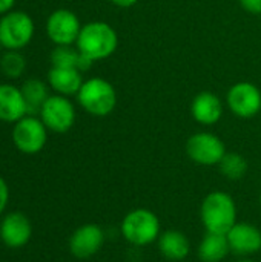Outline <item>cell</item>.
<instances>
[{
  "instance_id": "obj_16",
  "label": "cell",
  "mask_w": 261,
  "mask_h": 262,
  "mask_svg": "<svg viewBox=\"0 0 261 262\" xmlns=\"http://www.w3.org/2000/svg\"><path fill=\"white\" fill-rule=\"evenodd\" d=\"M48 84L58 95H77L82 84V72L75 68H51L48 72Z\"/></svg>"
},
{
  "instance_id": "obj_17",
  "label": "cell",
  "mask_w": 261,
  "mask_h": 262,
  "mask_svg": "<svg viewBox=\"0 0 261 262\" xmlns=\"http://www.w3.org/2000/svg\"><path fill=\"white\" fill-rule=\"evenodd\" d=\"M157 241L162 255L171 261H182L189 255V239L178 230H168L162 233Z\"/></svg>"
},
{
  "instance_id": "obj_22",
  "label": "cell",
  "mask_w": 261,
  "mask_h": 262,
  "mask_svg": "<svg viewBox=\"0 0 261 262\" xmlns=\"http://www.w3.org/2000/svg\"><path fill=\"white\" fill-rule=\"evenodd\" d=\"M80 52L72 45L55 46L51 52V63L54 68H75L78 64Z\"/></svg>"
},
{
  "instance_id": "obj_27",
  "label": "cell",
  "mask_w": 261,
  "mask_h": 262,
  "mask_svg": "<svg viewBox=\"0 0 261 262\" xmlns=\"http://www.w3.org/2000/svg\"><path fill=\"white\" fill-rule=\"evenodd\" d=\"M238 262H255V261H251V259H243V261H238Z\"/></svg>"
},
{
  "instance_id": "obj_1",
  "label": "cell",
  "mask_w": 261,
  "mask_h": 262,
  "mask_svg": "<svg viewBox=\"0 0 261 262\" xmlns=\"http://www.w3.org/2000/svg\"><path fill=\"white\" fill-rule=\"evenodd\" d=\"M75 45L80 54L97 61L105 60L115 52L118 37L115 29L106 21H89L82 26Z\"/></svg>"
},
{
  "instance_id": "obj_25",
  "label": "cell",
  "mask_w": 261,
  "mask_h": 262,
  "mask_svg": "<svg viewBox=\"0 0 261 262\" xmlns=\"http://www.w3.org/2000/svg\"><path fill=\"white\" fill-rule=\"evenodd\" d=\"M14 3H15V0H0V15L12 11Z\"/></svg>"
},
{
  "instance_id": "obj_28",
  "label": "cell",
  "mask_w": 261,
  "mask_h": 262,
  "mask_svg": "<svg viewBox=\"0 0 261 262\" xmlns=\"http://www.w3.org/2000/svg\"><path fill=\"white\" fill-rule=\"evenodd\" d=\"M0 51H2V45H0Z\"/></svg>"
},
{
  "instance_id": "obj_15",
  "label": "cell",
  "mask_w": 261,
  "mask_h": 262,
  "mask_svg": "<svg viewBox=\"0 0 261 262\" xmlns=\"http://www.w3.org/2000/svg\"><path fill=\"white\" fill-rule=\"evenodd\" d=\"M191 112L197 123L212 126L220 121L223 115V104L215 94L206 91L195 95L191 104Z\"/></svg>"
},
{
  "instance_id": "obj_9",
  "label": "cell",
  "mask_w": 261,
  "mask_h": 262,
  "mask_svg": "<svg viewBox=\"0 0 261 262\" xmlns=\"http://www.w3.org/2000/svg\"><path fill=\"white\" fill-rule=\"evenodd\" d=\"M186 154L197 164L215 166L225 157L226 147L225 143L217 135L209 132H200L188 140Z\"/></svg>"
},
{
  "instance_id": "obj_19",
  "label": "cell",
  "mask_w": 261,
  "mask_h": 262,
  "mask_svg": "<svg viewBox=\"0 0 261 262\" xmlns=\"http://www.w3.org/2000/svg\"><path fill=\"white\" fill-rule=\"evenodd\" d=\"M48 86L49 84H46L45 81H42L38 78H29L20 86L22 94L26 101V106H28V115H31V114L34 115V114L40 112V107L49 97Z\"/></svg>"
},
{
  "instance_id": "obj_23",
  "label": "cell",
  "mask_w": 261,
  "mask_h": 262,
  "mask_svg": "<svg viewBox=\"0 0 261 262\" xmlns=\"http://www.w3.org/2000/svg\"><path fill=\"white\" fill-rule=\"evenodd\" d=\"M8 200H9V189H8L6 181L0 177V215H2L3 210L6 209Z\"/></svg>"
},
{
  "instance_id": "obj_14",
  "label": "cell",
  "mask_w": 261,
  "mask_h": 262,
  "mask_svg": "<svg viewBox=\"0 0 261 262\" xmlns=\"http://www.w3.org/2000/svg\"><path fill=\"white\" fill-rule=\"evenodd\" d=\"M28 115L22 89L11 83H0V121L17 123Z\"/></svg>"
},
{
  "instance_id": "obj_5",
  "label": "cell",
  "mask_w": 261,
  "mask_h": 262,
  "mask_svg": "<svg viewBox=\"0 0 261 262\" xmlns=\"http://www.w3.org/2000/svg\"><path fill=\"white\" fill-rule=\"evenodd\" d=\"M122 233L125 239L134 246L143 247L152 244L160 236V220L148 209H135L125 216Z\"/></svg>"
},
{
  "instance_id": "obj_21",
  "label": "cell",
  "mask_w": 261,
  "mask_h": 262,
  "mask_svg": "<svg viewBox=\"0 0 261 262\" xmlns=\"http://www.w3.org/2000/svg\"><path fill=\"white\" fill-rule=\"evenodd\" d=\"M25 69H26V60L20 51H6L0 57V71L6 78L9 80L20 78Z\"/></svg>"
},
{
  "instance_id": "obj_12",
  "label": "cell",
  "mask_w": 261,
  "mask_h": 262,
  "mask_svg": "<svg viewBox=\"0 0 261 262\" xmlns=\"http://www.w3.org/2000/svg\"><path fill=\"white\" fill-rule=\"evenodd\" d=\"M32 235L31 221L20 212L8 213L0 224V238L5 246L18 249L28 244Z\"/></svg>"
},
{
  "instance_id": "obj_29",
  "label": "cell",
  "mask_w": 261,
  "mask_h": 262,
  "mask_svg": "<svg viewBox=\"0 0 261 262\" xmlns=\"http://www.w3.org/2000/svg\"><path fill=\"white\" fill-rule=\"evenodd\" d=\"M260 201H261V196H260Z\"/></svg>"
},
{
  "instance_id": "obj_2",
  "label": "cell",
  "mask_w": 261,
  "mask_h": 262,
  "mask_svg": "<svg viewBox=\"0 0 261 262\" xmlns=\"http://www.w3.org/2000/svg\"><path fill=\"white\" fill-rule=\"evenodd\" d=\"M206 232L226 235L237 224V206L231 195L215 190L211 192L202 203L200 209Z\"/></svg>"
},
{
  "instance_id": "obj_26",
  "label": "cell",
  "mask_w": 261,
  "mask_h": 262,
  "mask_svg": "<svg viewBox=\"0 0 261 262\" xmlns=\"http://www.w3.org/2000/svg\"><path fill=\"white\" fill-rule=\"evenodd\" d=\"M111 2L120 8H129V6H134L138 0H111Z\"/></svg>"
},
{
  "instance_id": "obj_11",
  "label": "cell",
  "mask_w": 261,
  "mask_h": 262,
  "mask_svg": "<svg viewBox=\"0 0 261 262\" xmlns=\"http://www.w3.org/2000/svg\"><path fill=\"white\" fill-rule=\"evenodd\" d=\"M105 243V232L97 224L78 227L69 238V250L74 256L85 259L94 256Z\"/></svg>"
},
{
  "instance_id": "obj_10",
  "label": "cell",
  "mask_w": 261,
  "mask_h": 262,
  "mask_svg": "<svg viewBox=\"0 0 261 262\" xmlns=\"http://www.w3.org/2000/svg\"><path fill=\"white\" fill-rule=\"evenodd\" d=\"M226 98L229 109L240 118H252L261 111V92L254 83H235Z\"/></svg>"
},
{
  "instance_id": "obj_4",
  "label": "cell",
  "mask_w": 261,
  "mask_h": 262,
  "mask_svg": "<svg viewBox=\"0 0 261 262\" xmlns=\"http://www.w3.org/2000/svg\"><path fill=\"white\" fill-rule=\"evenodd\" d=\"M35 25L32 17L20 9H12L0 17V45L6 51H20L34 37Z\"/></svg>"
},
{
  "instance_id": "obj_18",
  "label": "cell",
  "mask_w": 261,
  "mask_h": 262,
  "mask_svg": "<svg viewBox=\"0 0 261 262\" xmlns=\"http://www.w3.org/2000/svg\"><path fill=\"white\" fill-rule=\"evenodd\" d=\"M229 252L231 247L226 235L206 232L198 247V258L203 262H220L228 256Z\"/></svg>"
},
{
  "instance_id": "obj_20",
  "label": "cell",
  "mask_w": 261,
  "mask_h": 262,
  "mask_svg": "<svg viewBox=\"0 0 261 262\" xmlns=\"http://www.w3.org/2000/svg\"><path fill=\"white\" fill-rule=\"evenodd\" d=\"M220 172L229 180H240L248 172V161L243 155L235 152H226L218 163Z\"/></svg>"
},
{
  "instance_id": "obj_13",
  "label": "cell",
  "mask_w": 261,
  "mask_h": 262,
  "mask_svg": "<svg viewBox=\"0 0 261 262\" xmlns=\"http://www.w3.org/2000/svg\"><path fill=\"white\" fill-rule=\"evenodd\" d=\"M226 236H228L231 252L240 256L254 255L261 250V232L252 224L237 223L226 233Z\"/></svg>"
},
{
  "instance_id": "obj_24",
  "label": "cell",
  "mask_w": 261,
  "mask_h": 262,
  "mask_svg": "<svg viewBox=\"0 0 261 262\" xmlns=\"http://www.w3.org/2000/svg\"><path fill=\"white\" fill-rule=\"evenodd\" d=\"M243 9H246L251 14L258 15L261 14V0H238Z\"/></svg>"
},
{
  "instance_id": "obj_6",
  "label": "cell",
  "mask_w": 261,
  "mask_h": 262,
  "mask_svg": "<svg viewBox=\"0 0 261 262\" xmlns=\"http://www.w3.org/2000/svg\"><path fill=\"white\" fill-rule=\"evenodd\" d=\"M48 141V129L35 115H26L12 127V143L14 146L26 155L38 154Z\"/></svg>"
},
{
  "instance_id": "obj_8",
  "label": "cell",
  "mask_w": 261,
  "mask_h": 262,
  "mask_svg": "<svg viewBox=\"0 0 261 262\" xmlns=\"http://www.w3.org/2000/svg\"><path fill=\"white\" fill-rule=\"evenodd\" d=\"M80 31L82 25L78 17L65 8L52 11L46 20V34L55 46L75 43Z\"/></svg>"
},
{
  "instance_id": "obj_7",
  "label": "cell",
  "mask_w": 261,
  "mask_h": 262,
  "mask_svg": "<svg viewBox=\"0 0 261 262\" xmlns=\"http://www.w3.org/2000/svg\"><path fill=\"white\" fill-rule=\"evenodd\" d=\"M40 120L48 130L65 134L75 123V107L65 95H49L38 112Z\"/></svg>"
},
{
  "instance_id": "obj_3",
  "label": "cell",
  "mask_w": 261,
  "mask_h": 262,
  "mask_svg": "<svg viewBox=\"0 0 261 262\" xmlns=\"http://www.w3.org/2000/svg\"><path fill=\"white\" fill-rule=\"evenodd\" d=\"M77 100L88 114L106 117L115 109L117 92L108 80L94 77L83 81L77 94Z\"/></svg>"
}]
</instances>
